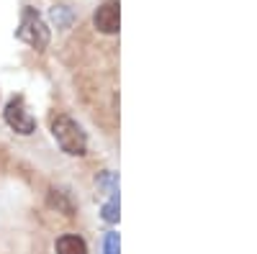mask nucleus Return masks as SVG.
Wrapping results in <instances>:
<instances>
[{
	"label": "nucleus",
	"instance_id": "1",
	"mask_svg": "<svg viewBox=\"0 0 257 254\" xmlns=\"http://www.w3.org/2000/svg\"><path fill=\"white\" fill-rule=\"evenodd\" d=\"M52 136L57 139L59 149L70 157H82L88 152V136H85L82 126L70 116H57L52 121Z\"/></svg>",
	"mask_w": 257,
	"mask_h": 254
},
{
	"label": "nucleus",
	"instance_id": "2",
	"mask_svg": "<svg viewBox=\"0 0 257 254\" xmlns=\"http://www.w3.org/2000/svg\"><path fill=\"white\" fill-rule=\"evenodd\" d=\"M16 36L24 41V44H29L31 49H36V52H44L49 47V29H47V24L41 21V16L34 8H24V13H21V24L16 29Z\"/></svg>",
	"mask_w": 257,
	"mask_h": 254
},
{
	"label": "nucleus",
	"instance_id": "3",
	"mask_svg": "<svg viewBox=\"0 0 257 254\" xmlns=\"http://www.w3.org/2000/svg\"><path fill=\"white\" fill-rule=\"evenodd\" d=\"M3 116H6V123L11 126L16 134H21V136H29V134L36 131V118L31 116L24 95L11 98L8 105H6V111H3Z\"/></svg>",
	"mask_w": 257,
	"mask_h": 254
},
{
	"label": "nucleus",
	"instance_id": "4",
	"mask_svg": "<svg viewBox=\"0 0 257 254\" xmlns=\"http://www.w3.org/2000/svg\"><path fill=\"white\" fill-rule=\"evenodd\" d=\"M93 24L100 34H118V24H121V6L118 0H105L103 6H98Z\"/></svg>",
	"mask_w": 257,
	"mask_h": 254
},
{
	"label": "nucleus",
	"instance_id": "5",
	"mask_svg": "<svg viewBox=\"0 0 257 254\" xmlns=\"http://www.w3.org/2000/svg\"><path fill=\"white\" fill-rule=\"evenodd\" d=\"M95 190H98V195H100V200H111V198H118V180H116V175L113 172H100L98 177H95Z\"/></svg>",
	"mask_w": 257,
	"mask_h": 254
},
{
	"label": "nucleus",
	"instance_id": "6",
	"mask_svg": "<svg viewBox=\"0 0 257 254\" xmlns=\"http://www.w3.org/2000/svg\"><path fill=\"white\" fill-rule=\"evenodd\" d=\"M57 254H88V246H85V241L75 234H64L57 239Z\"/></svg>",
	"mask_w": 257,
	"mask_h": 254
},
{
	"label": "nucleus",
	"instance_id": "7",
	"mask_svg": "<svg viewBox=\"0 0 257 254\" xmlns=\"http://www.w3.org/2000/svg\"><path fill=\"white\" fill-rule=\"evenodd\" d=\"M49 205H52V208L64 210L67 216H72V203L67 200V195H64L62 190H52V195H49Z\"/></svg>",
	"mask_w": 257,
	"mask_h": 254
},
{
	"label": "nucleus",
	"instance_id": "8",
	"mask_svg": "<svg viewBox=\"0 0 257 254\" xmlns=\"http://www.w3.org/2000/svg\"><path fill=\"white\" fill-rule=\"evenodd\" d=\"M100 213L108 223H116L118 221V198H111V200H103L100 203Z\"/></svg>",
	"mask_w": 257,
	"mask_h": 254
},
{
	"label": "nucleus",
	"instance_id": "9",
	"mask_svg": "<svg viewBox=\"0 0 257 254\" xmlns=\"http://www.w3.org/2000/svg\"><path fill=\"white\" fill-rule=\"evenodd\" d=\"M52 18H54L57 29H64V26H70L72 13H70V8H67V6H54V8H52Z\"/></svg>",
	"mask_w": 257,
	"mask_h": 254
},
{
	"label": "nucleus",
	"instance_id": "10",
	"mask_svg": "<svg viewBox=\"0 0 257 254\" xmlns=\"http://www.w3.org/2000/svg\"><path fill=\"white\" fill-rule=\"evenodd\" d=\"M103 254H118V234H105Z\"/></svg>",
	"mask_w": 257,
	"mask_h": 254
}]
</instances>
